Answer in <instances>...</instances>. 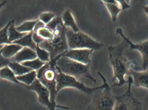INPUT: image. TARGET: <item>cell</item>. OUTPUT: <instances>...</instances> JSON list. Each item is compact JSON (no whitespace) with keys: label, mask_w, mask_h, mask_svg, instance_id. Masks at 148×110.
Instances as JSON below:
<instances>
[{"label":"cell","mask_w":148,"mask_h":110,"mask_svg":"<svg viewBox=\"0 0 148 110\" xmlns=\"http://www.w3.org/2000/svg\"><path fill=\"white\" fill-rule=\"evenodd\" d=\"M143 8L148 17V6H144V7H143Z\"/></svg>","instance_id":"cell-34"},{"label":"cell","mask_w":148,"mask_h":110,"mask_svg":"<svg viewBox=\"0 0 148 110\" xmlns=\"http://www.w3.org/2000/svg\"><path fill=\"white\" fill-rule=\"evenodd\" d=\"M46 63L40 60L38 58H36L32 60L23 61L21 64L24 66L31 68L34 71H37L40 69Z\"/></svg>","instance_id":"cell-23"},{"label":"cell","mask_w":148,"mask_h":110,"mask_svg":"<svg viewBox=\"0 0 148 110\" xmlns=\"http://www.w3.org/2000/svg\"><path fill=\"white\" fill-rule=\"evenodd\" d=\"M33 31L29 32L22 38L13 41V44H18L23 47H28L35 51L37 44L33 39Z\"/></svg>","instance_id":"cell-15"},{"label":"cell","mask_w":148,"mask_h":110,"mask_svg":"<svg viewBox=\"0 0 148 110\" xmlns=\"http://www.w3.org/2000/svg\"><path fill=\"white\" fill-rule=\"evenodd\" d=\"M45 26H46V25L39 20V22L36 23V25L35 26L34 28L33 31L34 33H35L39 29L42 27Z\"/></svg>","instance_id":"cell-32"},{"label":"cell","mask_w":148,"mask_h":110,"mask_svg":"<svg viewBox=\"0 0 148 110\" xmlns=\"http://www.w3.org/2000/svg\"><path fill=\"white\" fill-rule=\"evenodd\" d=\"M56 68L62 73L76 78H86L94 83L96 82L90 73V64L84 65L63 55L56 61Z\"/></svg>","instance_id":"cell-4"},{"label":"cell","mask_w":148,"mask_h":110,"mask_svg":"<svg viewBox=\"0 0 148 110\" xmlns=\"http://www.w3.org/2000/svg\"><path fill=\"white\" fill-rule=\"evenodd\" d=\"M104 3H110V4H115L119 5L115 0H101ZM120 6V5H119Z\"/></svg>","instance_id":"cell-33"},{"label":"cell","mask_w":148,"mask_h":110,"mask_svg":"<svg viewBox=\"0 0 148 110\" xmlns=\"http://www.w3.org/2000/svg\"><path fill=\"white\" fill-rule=\"evenodd\" d=\"M39 20L27 21L23 23L21 26L15 28L16 30L20 33L32 32L35 26L39 22Z\"/></svg>","instance_id":"cell-21"},{"label":"cell","mask_w":148,"mask_h":110,"mask_svg":"<svg viewBox=\"0 0 148 110\" xmlns=\"http://www.w3.org/2000/svg\"><path fill=\"white\" fill-rule=\"evenodd\" d=\"M60 24H63L62 19V16H56L49 23L46 25V26L50 30L53 31L56 28L58 25Z\"/></svg>","instance_id":"cell-28"},{"label":"cell","mask_w":148,"mask_h":110,"mask_svg":"<svg viewBox=\"0 0 148 110\" xmlns=\"http://www.w3.org/2000/svg\"><path fill=\"white\" fill-rule=\"evenodd\" d=\"M35 33L44 41L51 40L53 38V31L46 26L39 29Z\"/></svg>","instance_id":"cell-24"},{"label":"cell","mask_w":148,"mask_h":110,"mask_svg":"<svg viewBox=\"0 0 148 110\" xmlns=\"http://www.w3.org/2000/svg\"><path fill=\"white\" fill-rule=\"evenodd\" d=\"M127 42L123 39L120 44L108 47L109 60L113 70L112 87H120L128 83L126 76H131L132 70L142 69L137 62L128 60L123 55L125 49L129 48Z\"/></svg>","instance_id":"cell-1"},{"label":"cell","mask_w":148,"mask_h":110,"mask_svg":"<svg viewBox=\"0 0 148 110\" xmlns=\"http://www.w3.org/2000/svg\"><path fill=\"white\" fill-rule=\"evenodd\" d=\"M125 1L128 3V4H130V1H131V0H125Z\"/></svg>","instance_id":"cell-36"},{"label":"cell","mask_w":148,"mask_h":110,"mask_svg":"<svg viewBox=\"0 0 148 110\" xmlns=\"http://www.w3.org/2000/svg\"><path fill=\"white\" fill-rule=\"evenodd\" d=\"M66 37L69 49H87L100 50L104 45L92 39L85 33L79 31L74 32L69 28H66Z\"/></svg>","instance_id":"cell-5"},{"label":"cell","mask_w":148,"mask_h":110,"mask_svg":"<svg viewBox=\"0 0 148 110\" xmlns=\"http://www.w3.org/2000/svg\"><path fill=\"white\" fill-rule=\"evenodd\" d=\"M104 5L106 6L110 14L112 21H116L118 15L122 10L121 7L116 4H110V3H104Z\"/></svg>","instance_id":"cell-22"},{"label":"cell","mask_w":148,"mask_h":110,"mask_svg":"<svg viewBox=\"0 0 148 110\" xmlns=\"http://www.w3.org/2000/svg\"><path fill=\"white\" fill-rule=\"evenodd\" d=\"M3 47V46L2 45H0V49H1Z\"/></svg>","instance_id":"cell-37"},{"label":"cell","mask_w":148,"mask_h":110,"mask_svg":"<svg viewBox=\"0 0 148 110\" xmlns=\"http://www.w3.org/2000/svg\"><path fill=\"white\" fill-rule=\"evenodd\" d=\"M13 20H14L9 22L3 29L0 30V45L3 44H10L12 43L8 39V29Z\"/></svg>","instance_id":"cell-26"},{"label":"cell","mask_w":148,"mask_h":110,"mask_svg":"<svg viewBox=\"0 0 148 110\" xmlns=\"http://www.w3.org/2000/svg\"><path fill=\"white\" fill-rule=\"evenodd\" d=\"M38 45L41 48L45 49L49 53L51 59L59 55H63L69 49L66 37V31L60 35L53 36L51 40L44 41Z\"/></svg>","instance_id":"cell-8"},{"label":"cell","mask_w":148,"mask_h":110,"mask_svg":"<svg viewBox=\"0 0 148 110\" xmlns=\"http://www.w3.org/2000/svg\"><path fill=\"white\" fill-rule=\"evenodd\" d=\"M103 82V87L95 91L91 95V99L86 110H114L116 96L112 94L111 87L106 78L100 72H97Z\"/></svg>","instance_id":"cell-2"},{"label":"cell","mask_w":148,"mask_h":110,"mask_svg":"<svg viewBox=\"0 0 148 110\" xmlns=\"http://www.w3.org/2000/svg\"><path fill=\"white\" fill-rule=\"evenodd\" d=\"M8 66L12 70L16 76H21L33 71L31 68L22 65L21 63L10 62Z\"/></svg>","instance_id":"cell-18"},{"label":"cell","mask_w":148,"mask_h":110,"mask_svg":"<svg viewBox=\"0 0 148 110\" xmlns=\"http://www.w3.org/2000/svg\"><path fill=\"white\" fill-rule=\"evenodd\" d=\"M0 78L14 82L16 84L21 85L23 86H26V85L19 82L16 79V76L14 73V72L8 66L5 67L0 69Z\"/></svg>","instance_id":"cell-17"},{"label":"cell","mask_w":148,"mask_h":110,"mask_svg":"<svg viewBox=\"0 0 148 110\" xmlns=\"http://www.w3.org/2000/svg\"><path fill=\"white\" fill-rule=\"evenodd\" d=\"M62 19L63 26L66 28H69L75 33L80 31L70 10L68 9L65 11L62 16Z\"/></svg>","instance_id":"cell-14"},{"label":"cell","mask_w":148,"mask_h":110,"mask_svg":"<svg viewBox=\"0 0 148 110\" xmlns=\"http://www.w3.org/2000/svg\"><path fill=\"white\" fill-rule=\"evenodd\" d=\"M27 89L34 91L37 95L38 102L48 110H55L56 109L68 110L69 108L60 105L53 103L50 100V93L47 88L36 78L32 84L25 86Z\"/></svg>","instance_id":"cell-9"},{"label":"cell","mask_w":148,"mask_h":110,"mask_svg":"<svg viewBox=\"0 0 148 110\" xmlns=\"http://www.w3.org/2000/svg\"><path fill=\"white\" fill-rule=\"evenodd\" d=\"M7 1H5L3 2H2L1 3H0V10H1V8L2 7L3 5H5V4L7 3Z\"/></svg>","instance_id":"cell-35"},{"label":"cell","mask_w":148,"mask_h":110,"mask_svg":"<svg viewBox=\"0 0 148 110\" xmlns=\"http://www.w3.org/2000/svg\"><path fill=\"white\" fill-rule=\"evenodd\" d=\"M55 16V14L51 12H43L40 14L39 20L43 22L45 25H47L48 23H49Z\"/></svg>","instance_id":"cell-27"},{"label":"cell","mask_w":148,"mask_h":110,"mask_svg":"<svg viewBox=\"0 0 148 110\" xmlns=\"http://www.w3.org/2000/svg\"><path fill=\"white\" fill-rule=\"evenodd\" d=\"M16 79L21 83L27 86H29L37 78L36 71H31L30 72L21 76H16Z\"/></svg>","instance_id":"cell-19"},{"label":"cell","mask_w":148,"mask_h":110,"mask_svg":"<svg viewBox=\"0 0 148 110\" xmlns=\"http://www.w3.org/2000/svg\"><path fill=\"white\" fill-rule=\"evenodd\" d=\"M62 55H59L50 60L49 62L46 63L40 69L36 71L37 78L49 90L50 100L55 104H57L56 99L58 93L57 90L56 63Z\"/></svg>","instance_id":"cell-3"},{"label":"cell","mask_w":148,"mask_h":110,"mask_svg":"<svg viewBox=\"0 0 148 110\" xmlns=\"http://www.w3.org/2000/svg\"><path fill=\"white\" fill-rule=\"evenodd\" d=\"M28 33L27 32L20 33L16 31L14 27V20L8 29V36L9 40L10 42H12L14 41L22 38L23 37L27 34Z\"/></svg>","instance_id":"cell-20"},{"label":"cell","mask_w":148,"mask_h":110,"mask_svg":"<svg viewBox=\"0 0 148 110\" xmlns=\"http://www.w3.org/2000/svg\"><path fill=\"white\" fill-rule=\"evenodd\" d=\"M23 47L18 44H13L5 45L0 49V53L4 58L10 59L14 56Z\"/></svg>","instance_id":"cell-16"},{"label":"cell","mask_w":148,"mask_h":110,"mask_svg":"<svg viewBox=\"0 0 148 110\" xmlns=\"http://www.w3.org/2000/svg\"><path fill=\"white\" fill-rule=\"evenodd\" d=\"M1 79V78H0V79Z\"/></svg>","instance_id":"cell-38"},{"label":"cell","mask_w":148,"mask_h":110,"mask_svg":"<svg viewBox=\"0 0 148 110\" xmlns=\"http://www.w3.org/2000/svg\"><path fill=\"white\" fill-rule=\"evenodd\" d=\"M131 76L135 87L144 88L148 90V69L144 71L132 70Z\"/></svg>","instance_id":"cell-12"},{"label":"cell","mask_w":148,"mask_h":110,"mask_svg":"<svg viewBox=\"0 0 148 110\" xmlns=\"http://www.w3.org/2000/svg\"><path fill=\"white\" fill-rule=\"evenodd\" d=\"M37 58L36 52L28 47H23L14 56L9 59L10 62L21 63Z\"/></svg>","instance_id":"cell-13"},{"label":"cell","mask_w":148,"mask_h":110,"mask_svg":"<svg viewBox=\"0 0 148 110\" xmlns=\"http://www.w3.org/2000/svg\"><path fill=\"white\" fill-rule=\"evenodd\" d=\"M10 62L9 59L4 58L0 53V69L5 67L8 66Z\"/></svg>","instance_id":"cell-29"},{"label":"cell","mask_w":148,"mask_h":110,"mask_svg":"<svg viewBox=\"0 0 148 110\" xmlns=\"http://www.w3.org/2000/svg\"><path fill=\"white\" fill-rule=\"evenodd\" d=\"M37 54V58L44 63L49 62L51 60L50 54L47 50L41 48L39 45H37L35 50Z\"/></svg>","instance_id":"cell-25"},{"label":"cell","mask_w":148,"mask_h":110,"mask_svg":"<svg viewBox=\"0 0 148 110\" xmlns=\"http://www.w3.org/2000/svg\"><path fill=\"white\" fill-rule=\"evenodd\" d=\"M128 83L126 91L122 95L115 96L114 110H142V104L135 97L131 92L133 80L131 76L128 77Z\"/></svg>","instance_id":"cell-7"},{"label":"cell","mask_w":148,"mask_h":110,"mask_svg":"<svg viewBox=\"0 0 148 110\" xmlns=\"http://www.w3.org/2000/svg\"></svg>","instance_id":"cell-39"},{"label":"cell","mask_w":148,"mask_h":110,"mask_svg":"<svg viewBox=\"0 0 148 110\" xmlns=\"http://www.w3.org/2000/svg\"><path fill=\"white\" fill-rule=\"evenodd\" d=\"M57 70V90L58 92L62 89L66 88H73L81 92L91 95L95 91L102 88L104 86V83L100 86L97 87H89L85 86L83 83L78 81L77 78L72 76H69L62 73L58 69Z\"/></svg>","instance_id":"cell-6"},{"label":"cell","mask_w":148,"mask_h":110,"mask_svg":"<svg viewBox=\"0 0 148 110\" xmlns=\"http://www.w3.org/2000/svg\"><path fill=\"white\" fill-rule=\"evenodd\" d=\"M33 39L34 41V42H35L37 45H39V44L41 43L42 42V41H44L41 37L39 36V35L36 34V33H34H34H33Z\"/></svg>","instance_id":"cell-31"},{"label":"cell","mask_w":148,"mask_h":110,"mask_svg":"<svg viewBox=\"0 0 148 110\" xmlns=\"http://www.w3.org/2000/svg\"><path fill=\"white\" fill-rule=\"evenodd\" d=\"M115 1L119 4L121 8L122 9V10H126L130 8V4H128L125 1V0H115Z\"/></svg>","instance_id":"cell-30"},{"label":"cell","mask_w":148,"mask_h":110,"mask_svg":"<svg viewBox=\"0 0 148 110\" xmlns=\"http://www.w3.org/2000/svg\"><path fill=\"white\" fill-rule=\"evenodd\" d=\"M94 50L92 49H69L63 55L84 65L90 64V58Z\"/></svg>","instance_id":"cell-11"},{"label":"cell","mask_w":148,"mask_h":110,"mask_svg":"<svg viewBox=\"0 0 148 110\" xmlns=\"http://www.w3.org/2000/svg\"><path fill=\"white\" fill-rule=\"evenodd\" d=\"M116 33L127 42L129 46V48H130L131 51L136 50L140 53L143 60L142 69L143 71L147 70L148 67V39L143 42L134 44L130 41L129 38L124 35L122 29H117Z\"/></svg>","instance_id":"cell-10"}]
</instances>
